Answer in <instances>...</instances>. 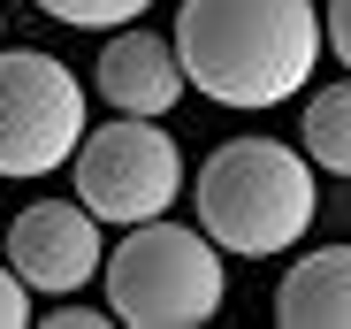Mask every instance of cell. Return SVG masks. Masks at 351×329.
Here are the masks:
<instances>
[{
  "label": "cell",
  "instance_id": "obj_1",
  "mask_svg": "<svg viewBox=\"0 0 351 329\" xmlns=\"http://www.w3.org/2000/svg\"><path fill=\"white\" fill-rule=\"evenodd\" d=\"M328 16L313 0H184L176 54L191 92L221 107H282L321 62Z\"/></svg>",
  "mask_w": 351,
  "mask_h": 329
},
{
  "label": "cell",
  "instance_id": "obj_2",
  "mask_svg": "<svg viewBox=\"0 0 351 329\" xmlns=\"http://www.w3.org/2000/svg\"><path fill=\"white\" fill-rule=\"evenodd\" d=\"M191 199H199V230L221 253H245V260L290 253L313 230V207H321L313 153H290L275 138H229L206 153Z\"/></svg>",
  "mask_w": 351,
  "mask_h": 329
},
{
  "label": "cell",
  "instance_id": "obj_3",
  "mask_svg": "<svg viewBox=\"0 0 351 329\" xmlns=\"http://www.w3.org/2000/svg\"><path fill=\"white\" fill-rule=\"evenodd\" d=\"M107 306L130 329H199L221 314V245L184 223H138L107 253Z\"/></svg>",
  "mask_w": 351,
  "mask_h": 329
},
{
  "label": "cell",
  "instance_id": "obj_4",
  "mask_svg": "<svg viewBox=\"0 0 351 329\" xmlns=\"http://www.w3.org/2000/svg\"><path fill=\"white\" fill-rule=\"evenodd\" d=\"M84 146V84L69 62L0 46V177H46Z\"/></svg>",
  "mask_w": 351,
  "mask_h": 329
},
{
  "label": "cell",
  "instance_id": "obj_5",
  "mask_svg": "<svg viewBox=\"0 0 351 329\" xmlns=\"http://www.w3.org/2000/svg\"><path fill=\"white\" fill-rule=\"evenodd\" d=\"M69 169H77V199L123 230L168 214V199L184 192V153L168 131H153V115H114L107 131H84Z\"/></svg>",
  "mask_w": 351,
  "mask_h": 329
},
{
  "label": "cell",
  "instance_id": "obj_6",
  "mask_svg": "<svg viewBox=\"0 0 351 329\" xmlns=\"http://www.w3.org/2000/svg\"><path fill=\"white\" fill-rule=\"evenodd\" d=\"M8 260L31 291L69 299L99 276V214L84 199H38L8 223Z\"/></svg>",
  "mask_w": 351,
  "mask_h": 329
},
{
  "label": "cell",
  "instance_id": "obj_7",
  "mask_svg": "<svg viewBox=\"0 0 351 329\" xmlns=\"http://www.w3.org/2000/svg\"><path fill=\"white\" fill-rule=\"evenodd\" d=\"M184 54H176L160 31H114L99 54V100L114 115H168L184 100Z\"/></svg>",
  "mask_w": 351,
  "mask_h": 329
},
{
  "label": "cell",
  "instance_id": "obj_8",
  "mask_svg": "<svg viewBox=\"0 0 351 329\" xmlns=\"http://www.w3.org/2000/svg\"><path fill=\"white\" fill-rule=\"evenodd\" d=\"M275 321L282 329H351V245H321L290 260L275 284Z\"/></svg>",
  "mask_w": 351,
  "mask_h": 329
},
{
  "label": "cell",
  "instance_id": "obj_9",
  "mask_svg": "<svg viewBox=\"0 0 351 329\" xmlns=\"http://www.w3.org/2000/svg\"><path fill=\"white\" fill-rule=\"evenodd\" d=\"M306 153L321 161V169L351 177V77L343 84H321L306 100Z\"/></svg>",
  "mask_w": 351,
  "mask_h": 329
},
{
  "label": "cell",
  "instance_id": "obj_10",
  "mask_svg": "<svg viewBox=\"0 0 351 329\" xmlns=\"http://www.w3.org/2000/svg\"><path fill=\"white\" fill-rule=\"evenodd\" d=\"M153 0H38V16L77 23V31H107V23H138Z\"/></svg>",
  "mask_w": 351,
  "mask_h": 329
},
{
  "label": "cell",
  "instance_id": "obj_11",
  "mask_svg": "<svg viewBox=\"0 0 351 329\" xmlns=\"http://www.w3.org/2000/svg\"><path fill=\"white\" fill-rule=\"evenodd\" d=\"M31 321V284L16 276V260L0 268V329H23Z\"/></svg>",
  "mask_w": 351,
  "mask_h": 329
},
{
  "label": "cell",
  "instance_id": "obj_12",
  "mask_svg": "<svg viewBox=\"0 0 351 329\" xmlns=\"http://www.w3.org/2000/svg\"><path fill=\"white\" fill-rule=\"evenodd\" d=\"M321 16H328V46H336V62L351 69V0H328Z\"/></svg>",
  "mask_w": 351,
  "mask_h": 329
},
{
  "label": "cell",
  "instance_id": "obj_13",
  "mask_svg": "<svg viewBox=\"0 0 351 329\" xmlns=\"http://www.w3.org/2000/svg\"><path fill=\"white\" fill-rule=\"evenodd\" d=\"M114 314V306H107ZM107 314L99 306H62V314H46V329H107Z\"/></svg>",
  "mask_w": 351,
  "mask_h": 329
}]
</instances>
